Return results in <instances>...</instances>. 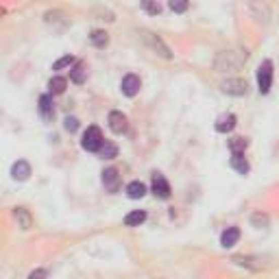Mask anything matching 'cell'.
<instances>
[{
    "label": "cell",
    "mask_w": 279,
    "mask_h": 279,
    "mask_svg": "<svg viewBox=\"0 0 279 279\" xmlns=\"http://www.w3.org/2000/svg\"><path fill=\"white\" fill-rule=\"evenodd\" d=\"M249 53L247 51H225L216 57V70L218 72H229V70H238L244 61H247Z\"/></svg>",
    "instance_id": "6da1fadb"
},
{
    "label": "cell",
    "mask_w": 279,
    "mask_h": 279,
    "mask_svg": "<svg viewBox=\"0 0 279 279\" xmlns=\"http://www.w3.org/2000/svg\"><path fill=\"white\" fill-rule=\"evenodd\" d=\"M270 85H273V61L266 59L257 68V89H260V94H268Z\"/></svg>",
    "instance_id": "7a4b0ae2"
},
{
    "label": "cell",
    "mask_w": 279,
    "mask_h": 279,
    "mask_svg": "<svg viewBox=\"0 0 279 279\" xmlns=\"http://www.w3.org/2000/svg\"><path fill=\"white\" fill-rule=\"evenodd\" d=\"M103 133L99 127H87V131L83 133V140H81V146L85 151H92V153H99V149L103 146Z\"/></svg>",
    "instance_id": "3957f363"
},
{
    "label": "cell",
    "mask_w": 279,
    "mask_h": 279,
    "mask_svg": "<svg viewBox=\"0 0 279 279\" xmlns=\"http://www.w3.org/2000/svg\"><path fill=\"white\" fill-rule=\"evenodd\" d=\"M151 190L155 197L159 199H168L170 197V185L168 181H166V177L162 172H153V183H151Z\"/></svg>",
    "instance_id": "277c9868"
},
{
    "label": "cell",
    "mask_w": 279,
    "mask_h": 279,
    "mask_svg": "<svg viewBox=\"0 0 279 279\" xmlns=\"http://www.w3.org/2000/svg\"><path fill=\"white\" fill-rule=\"evenodd\" d=\"M140 87H142V81H140L137 74H124L122 76V83H120V89L124 96H129V99H133V96L140 92Z\"/></svg>",
    "instance_id": "5b68a950"
},
{
    "label": "cell",
    "mask_w": 279,
    "mask_h": 279,
    "mask_svg": "<svg viewBox=\"0 0 279 279\" xmlns=\"http://www.w3.org/2000/svg\"><path fill=\"white\" fill-rule=\"evenodd\" d=\"M103 185L107 192H118L120 190V174L116 168H105L103 170Z\"/></svg>",
    "instance_id": "8992f818"
},
{
    "label": "cell",
    "mask_w": 279,
    "mask_h": 279,
    "mask_svg": "<svg viewBox=\"0 0 279 279\" xmlns=\"http://www.w3.org/2000/svg\"><path fill=\"white\" fill-rule=\"evenodd\" d=\"M222 92L229 96H244L247 94V81L242 79H227L222 83Z\"/></svg>",
    "instance_id": "52a82bcc"
},
{
    "label": "cell",
    "mask_w": 279,
    "mask_h": 279,
    "mask_svg": "<svg viewBox=\"0 0 279 279\" xmlns=\"http://www.w3.org/2000/svg\"><path fill=\"white\" fill-rule=\"evenodd\" d=\"M107 122H109V129L114 131V133H118V135L127 131V116H124L122 111H111Z\"/></svg>",
    "instance_id": "ba28073f"
},
{
    "label": "cell",
    "mask_w": 279,
    "mask_h": 279,
    "mask_svg": "<svg viewBox=\"0 0 279 279\" xmlns=\"http://www.w3.org/2000/svg\"><path fill=\"white\" fill-rule=\"evenodd\" d=\"M11 177L16 181H26L31 177V166L29 162H24V159H18L16 164L11 166Z\"/></svg>",
    "instance_id": "9c48e42d"
},
{
    "label": "cell",
    "mask_w": 279,
    "mask_h": 279,
    "mask_svg": "<svg viewBox=\"0 0 279 279\" xmlns=\"http://www.w3.org/2000/svg\"><path fill=\"white\" fill-rule=\"evenodd\" d=\"M236 129V116L234 114H222L218 120H216V131L218 133H229V131Z\"/></svg>",
    "instance_id": "30bf717a"
},
{
    "label": "cell",
    "mask_w": 279,
    "mask_h": 279,
    "mask_svg": "<svg viewBox=\"0 0 279 279\" xmlns=\"http://www.w3.org/2000/svg\"><path fill=\"white\" fill-rule=\"evenodd\" d=\"M240 240V229L238 227H227L225 231H222V236H220V244L225 249H229V247H234L236 242Z\"/></svg>",
    "instance_id": "8fae6325"
},
{
    "label": "cell",
    "mask_w": 279,
    "mask_h": 279,
    "mask_svg": "<svg viewBox=\"0 0 279 279\" xmlns=\"http://www.w3.org/2000/svg\"><path fill=\"white\" fill-rule=\"evenodd\" d=\"M13 216H16V220H18V227H22L24 231L33 227V218H31L29 209H24V207H16V209H13Z\"/></svg>",
    "instance_id": "7c38bea8"
},
{
    "label": "cell",
    "mask_w": 279,
    "mask_h": 279,
    "mask_svg": "<svg viewBox=\"0 0 279 279\" xmlns=\"http://www.w3.org/2000/svg\"><path fill=\"white\" fill-rule=\"evenodd\" d=\"M231 168L236 170V172H240V174H249V170H251V166H249V162L244 159V153H231Z\"/></svg>",
    "instance_id": "4fadbf2b"
},
{
    "label": "cell",
    "mask_w": 279,
    "mask_h": 279,
    "mask_svg": "<svg viewBox=\"0 0 279 279\" xmlns=\"http://www.w3.org/2000/svg\"><path fill=\"white\" fill-rule=\"evenodd\" d=\"M144 37L151 41V44H153V48H155V51H157L159 55H162L164 59H170V57H172V55H170V51H168V46H166V44H164V41L159 39V37H155V35H153V33H144Z\"/></svg>",
    "instance_id": "5bb4252c"
},
{
    "label": "cell",
    "mask_w": 279,
    "mask_h": 279,
    "mask_svg": "<svg viewBox=\"0 0 279 279\" xmlns=\"http://www.w3.org/2000/svg\"><path fill=\"white\" fill-rule=\"evenodd\" d=\"M87 76V64L85 61H76V64L72 66V70H70V79H72L74 83H83Z\"/></svg>",
    "instance_id": "9a60e30c"
},
{
    "label": "cell",
    "mask_w": 279,
    "mask_h": 279,
    "mask_svg": "<svg viewBox=\"0 0 279 279\" xmlns=\"http://www.w3.org/2000/svg\"><path fill=\"white\" fill-rule=\"evenodd\" d=\"M144 220H146V212H144V209H135V212H131V214L124 216V225H127V227H140Z\"/></svg>",
    "instance_id": "2e32d148"
},
{
    "label": "cell",
    "mask_w": 279,
    "mask_h": 279,
    "mask_svg": "<svg viewBox=\"0 0 279 279\" xmlns=\"http://www.w3.org/2000/svg\"><path fill=\"white\" fill-rule=\"evenodd\" d=\"M39 114L44 116L46 120L55 114V107H53V99H51V94H44V96L39 99Z\"/></svg>",
    "instance_id": "e0dca14e"
},
{
    "label": "cell",
    "mask_w": 279,
    "mask_h": 279,
    "mask_svg": "<svg viewBox=\"0 0 279 279\" xmlns=\"http://www.w3.org/2000/svg\"><path fill=\"white\" fill-rule=\"evenodd\" d=\"M127 194H129V199H142L146 194V185L142 181H131L127 185Z\"/></svg>",
    "instance_id": "ac0fdd59"
},
{
    "label": "cell",
    "mask_w": 279,
    "mask_h": 279,
    "mask_svg": "<svg viewBox=\"0 0 279 279\" xmlns=\"http://www.w3.org/2000/svg\"><path fill=\"white\" fill-rule=\"evenodd\" d=\"M66 85H68V81L64 79V76H53V79L48 81V89H51V94H64Z\"/></svg>",
    "instance_id": "d6986e66"
},
{
    "label": "cell",
    "mask_w": 279,
    "mask_h": 279,
    "mask_svg": "<svg viewBox=\"0 0 279 279\" xmlns=\"http://www.w3.org/2000/svg\"><path fill=\"white\" fill-rule=\"evenodd\" d=\"M89 41H92L96 48H105L109 44V35L101 29H96V31H92V35H89Z\"/></svg>",
    "instance_id": "ffe728a7"
},
{
    "label": "cell",
    "mask_w": 279,
    "mask_h": 279,
    "mask_svg": "<svg viewBox=\"0 0 279 279\" xmlns=\"http://www.w3.org/2000/svg\"><path fill=\"white\" fill-rule=\"evenodd\" d=\"M227 144H229V151H231V153H244V151H247V146H249V140L236 135V137L229 140Z\"/></svg>",
    "instance_id": "44dd1931"
},
{
    "label": "cell",
    "mask_w": 279,
    "mask_h": 279,
    "mask_svg": "<svg viewBox=\"0 0 279 279\" xmlns=\"http://www.w3.org/2000/svg\"><path fill=\"white\" fill-rule=\"evenodd\" d=\"M140 5H142V9L149 13V16H157V13H162V5H159L157 0H140Z\"/></svg>",
    "instance_id": "7402d4cb"
},
{
    "label": "cell",
    "mask_w": 279,
    "mask_h": 279,
    "mask_svg": "<svg viewBox=\"0 0 279 279\" xmlns=\"http://www.w3.org/2000/svg\"><path fill=\"white\" fill-rule=\"evenodd\" d=\"M99 155L105 157V159H114L118 155V146L111 144V142H103V146L99 149Z\"/></svg>",
    "instance_id": "603a6c76"
},
{
    "label": "cell",
    "mask_w": 279,
    "mask_h": 279,
    "mask_svg": "<svg viewBox=\"0 0 279 279\" xmlns=\"http://www.w3.org/2000/svg\"><path fill=\"white\" fill-rule=\"evenodd\" d=\"M76 64V61L72 59V57H70V55H66V57H61V59H57V61H55V64H53V70H64V68H72Z\"/></svg>",
    "instance_id": "cb8c5ba5"
},
{
    "label": "cell",
    "mask_w": 279,
    "mask_h": 279,
    "mask_svg": "<svg viewBox=\"0 0 279 279\" xmlns=\"http://www.w3.org/2000/svg\"><path fill=\"white\" fill-rule=\"evenodd\" d=\"M168 7L174 13H183L188 9V0H168Z\"/></svg>",
    "instance_id": "d4e9b609"
},
{
    "label": "cell",
    "mask_w": 279,
    "mask_h": 279,
    "mask_svg": "<svg viewBox=\"0 0 279 279\" xmlns=\"http://www.w3.org/2000/svg\"><path fill=\"white\" fill-rule=\"evenodd\" d=\"M251 222H253L255 227H266V225H268V216H266V214H260V212H257V214H253V216H251Z\"/></svg>",
    "instance_id": "484cf974"
},
{
    "label": "cell",
    "mask_w": 279,
    "mask_h": 279,
    "mask_svg": "<svg viewBox=\"0 0 279 279\" xmlns=\"http://www.w3.org/2000/svg\"><path fill=\"white\" fill-rule=\"evenodd\" d=\"M64 127H66V131H70V133H74V131L79 129V118H74V116H68L66 120H64Z\"/></svg>",
    "instance_id": "4316f807"
},
{
    "label": "cell",
    "mask_w": 279,
    "mask_h": 279,
    "mask_svg": "<svg viewBox=\"0 0 279 279\" xmlns=\"http://www.w3.org/2000/svg\"><path fill=\"white\" fill-rule=\"evenodd\" d=\"M48 273H46V270H33V273L29 275V279H35V277H46Z\"/></svg>",
    "instance_id": "83f0119b"
}]
</instances>
